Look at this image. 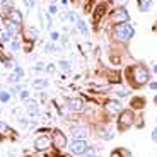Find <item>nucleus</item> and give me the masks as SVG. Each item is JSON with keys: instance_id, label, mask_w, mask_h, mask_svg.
<instances>
[{"instance_id": "1", "label": "nucleus", "mask_w": 157, "mask_h": 157, "mask_svg": "<svg viewBox=\"0 0 157 157\" xmlns=\"http://www.w3.org/2000/svg\"><path fill=\"white\" fill-rule=\"evenodd\" d=\"M133 36V28L128 26V24H118L116 28H114V38L118 41H128L130 38Z\"/></svg>"}, {"instance_id": "2", "label": "nucleus", "mask_w": 157, "mask_h": 157, "mask_svg": "<svg viewBox=\"0 0 157 157\" xmlns=\"http://www.w3.org/2000/svg\"><path fill=\"white\" fill-rule=\"evenodd\" d=\"M132 123H133V113L132 111H123L120 120H118L120 130H126L128 126H132Z\"/></svg>"}, {"instance_id": "3", "label": "nucleus", "mask_w": 157, "mask_h": 157, "mask_svg": "<svg viewBox=\"0 0 157 157\" xmlns=\"http://www.w3.org/2000/svg\"><path fill=\"white\" fill-rule=\"evenodd\" d=\"M133 78H135V82H137L138 86H142V84H145L147 80H149V72H147L144 67H137L133 70Z\"/></svg>"}, {"instance_id": "4", "label": "nucleus", "mask_w": 157, "mask_h": 157, "mask_svg": "<svg viewBox=\"0 0 157 157\" xmlns=\"http://www.w3.org/2000/svg\"><path fill=\"white\" fill-rule=\"evenodd\" d=\"M87 150V144L84 140H75L70 144V152L72 154H84Z\"/></svg>"}, {"instance_id": "5", "label": "nucleus", "mask_w": 157, "mask_h": 157, "mask_svg": "<svg viewBox=\"0 0 157 157\" xmlns=\"http://www.w3.org/2000/svg\"><path fill=\"white\" fill-rule=\"evenodd\" d=\"M113 21L118 24H123L128 21V12L125 10V9H116V10L113 12Z\"/></svg>"}, {"instance_id": "6", "label": "nucleus", "mask_w": 157, "mask_h": 157, "mask_svg": "<svg viewBox=\"0 0 157 157\" xmlns=\"http://www.w3.org/2000/svg\"><path fill=\"white\" fill-rule=\"evenodd\" d=\"M53 144H55L58 149L67 145V138H65V135H63L60 130H55V132H53Z\"/></svg>"}, {"instance_id": "7", "label": "nucleus", "mask_w": 157, "mask_h": 157, "mask_svg": "<svg viewBox=\"0 0 157 157\" xmlns=\"http://www.w3.org/2000/svg\"><path fill=\"white\" fill-rule=\"evenodd\" d=\"M48 147H50V138H48L46 135L36 138V142H34V149L36 150H46Z\"/></svg>"}, {"instance_id": "8", "label": "nucleus", "mask_w": 157, "mask_h": 157, "mask_svg": "<svg viewBox=\"0 0 157 157\" xmlns=\"http://www.w3.org/2000/svg\"><path fill=\"white\" fill-rule=\"evenodd\" d=\"M68 108H70L72 111H82V108H84L82 99H77V98L68 99Z\"/></svg>"}, {"instance_id": "9", "label": "nucleus", "mask_w": 157, "mask_h": 157, "mask_svg": "<svg viewBox=\"0 0 157 157\" xmlns=\"http://www.w3.org/2000/svg\"><path fill=\"white\" fill-rule=\"evenodd\" d=\"M72 135L77 137L78 140H82V138L87 137V128H84V126H74L72 128Z\"/></svg>"}, {"instance_id": "10", "label": "nucleus", "mask_w": 157, "mask_h": 157, "mask_svg": "<svg viewBox=\"0 0 157 157\" xmlns=\"http://www.w3.org/2000/svg\"><path fill=\"white\" fill-rule=\"evenodd\" d=\"M106 109L109 111V113H120V111H121V104H120V101H108Z\"/></svg>"}, {"instance_id": "11", "label": "nucleus", "mask_w": 157, "mask_h": 157, "mask_svg": "<svg viewBox=\"0 0 157 157\" xmlns=\"http://www.w3.org/2000/svg\"><path fill=\"white\" fill-rule=\"evenodd\" d=\"M84 157H99V150L94 149V147H87V150L82 154Z\"/></svg>"}, {"instance_id": "12", "label": "nucleus", "mask_w": 157, "mask_h": 157, "mask_svg": "<svg viewBox=\"0 0 157 157\" xmlns=\"http://www.w3.org/2000/svg\"><path fill=\"white\" fill-rule=\"evenodd\" d=\"M150 5H152V0H138V7H140V10H149Z\"/></svg>"}, {"instance_id": "13", "label": "nucleus", "mask_w": 157, "mask_h": 157, "mask_svg": "<svg viewBox=\"0 0 157 157\" xmlns=\"http://www.w3.org/2000/svg\"><path fill=\"white\" fill-rule=\"evenodd\" d=\"M10 19H12V22L21 24V21H22V17H21V12H17V10H12V14H10Z\"/></svg>"}, {"instance_id": "14", "label": "nucleus", "mask_w": 157, "mask_h": 157, "mask_svg": "<svg viewBox=\"0 0 157 157\" xmlns=\"http://www.w3.org/2000/svg\"><path fill=\"white\" fill-rule=\"evenodd\" d=\"M7 26H9V33H10V34H16L17 33V24L16 22H7Z\"/></svg>"}, {"instance_id": "15", "label": "nucleus", "mask_w": 157, "mask_h": 157, "mask_svg": "<svg viewBox=\"0 0 157 157\" xmlns=\"http://www.w3.org/2000/svg\"><path fill=\"white\" fill-rule=\"evenodd\" d=\"M77 26H78V29H80V33H82V34H87V26H86V22H84V21H77Z\"/></svg>"}, {"instance_id": "16", "label": "nucleus", "mask_w": 157, "mask_h": 157, "mask_svg": "<svg viewBox=\"0 0 157 157\" xmlns=\"http://www.w3.org/2000/svg\"><path fill=\"white\" fill-rule=\"evenodd\" d=\"M9 99H10V94H9V92H5V90H2V92H0V101L7 102Z\"/></svg>"}, {"instance_id": "17", "label": "nucleus", "mask_w": 157, "mask_h": 157, "mask_svg": "<svg viewBox=\"0 0 157 157\" xmlns=\"http://www.w3.org/2000/svg\"><path fill=\"white\" fill-rule=\"evenodd\" d=\"M46 86V80H41V78H38V80H34V87L36 89H41V87Z\"/></svg>"}, {"instance_id": "18", "label": "nucleus", "mask_w": 157, "mask_h": 157, "mask_svg": "<svg viewBox=\"0 0 157 157\" xmlns=\"http://www.w3.org/2000/svg\"><path fill=\"white\" fill-rule=\"evenodd\" d=\"M44 50H46V51H56L58 48H56L55 44H46V48H44Z\"/></svg>"}, {"instance_id": "19", "label": "nucleus", "mask_w": 157, "mask_h": 157, "mask_svg": "<svg viewBox=\"0 0 157 157\" xmlns=\"http://www.w3.org/2000/svg\"><path fill=\"white\" fill-rule=\"evenodd\" d=\"M116 92L120 96H126V94H128V89H116Z\"/></svg>"}, {"instance_id": "20", "label": "nucleus", "mask_w": 157, "mask_h": 157, "mask_svg": "<svg viewBox=\"0 0 157 157\" xmlns=\"http://www.w3.org/2000/svg\"><path fill=\"white\" fill-rule=\"evenodd\" d=\"M60 67H62L63 70H68V68H70V65H68L67 62H60Z\"/></svg>"}, {"instance_id": "21", "label": "nucleus", "mask_w": 157, "mask_h": 157, "mask_svg": "<svg viewBox=\"0 0 157 157\" xmlns=\"http://www.w3.org/2000/svg\"><path fill=\"white\" fill-rule=\"evenodd\" d=\"M9 38H10V33H2V39H4V41H9Z\"/></svg>"}, {"instance_id": "22", "label": "nucleus", "mask_w": 157, "mask_h": 157, "mask_svg": "<svg viewBox=\"0 0 157 157\" xmlns=\"http://www.w3.org/2000/svg\"><path fill=\"white\" fill-rule=\"evenodd\" d=\"M0 132H7V125L4 121H0Z\"/></svg>"}, {"instance_id": "23", "label": "nucleus", "mask_w": 157, "mask_h": 157, "mask_svg": "<svg viewBox=\"0 0 157 157\" xmlns=\"http://www.w3.org/2000/svg\"><path fill=\"white\" fill-rule=\"evenodd\" d=\"M24 4H26V7H33L34 2H33V0H24Z\"/></svg>"}, {"instance_id": "24", "label": "nucleus", "mask_w": 157, "mask_h": 157, "mask_svg": "<svg viewBox=\"0 0 157 157\" xmlns=\"http://www.w3.org/2000/svg\"><path fill=\"white\" fill-rule=\"evenodd\" d=\"M10 46H12V50H14V51H16V50H19V43H17V41H14V43H12Z\"/></svg>"}, {"instance_id": "25", "label": "nucleus", "mask_w": 157, "mask_h": 157, "mask_svg": "<svg viewBox=\"0 0 157 157\" xmlns=\"http://www.w3.org/2000/svg\"><path fill=\"white\" fill-rule=\"evenodd\" d=\"M28 92H26V90H22V92H21V98H22V99H26V98H28Z\"/></svg>"}, {"instance_id": "26", "label": "nucleus", "mask_w": 157, "mask_h": 157, "mask_svg": "<svg viewBox=\"0 0 157 157\" xmlns=\"http://www.w3.org/2000/svg\"><path fill=\"white\" fill-rule=\"evenodd\" d=\"M46 70H48V72H55V65H48Z\"/></svg>"}, {"instance_id": "27", "label": "nucleus", "mask_w": 157, "mask_h": 157, "mask_svg": "<svg viewBox=\"0 0 157 157\" xmlns=\"http://www.w3.org/2000/svg\"><path fill=\"white\" fill-rule=\"evenodd\" d=\"M152 138H154V140L157 142V128H155V130H154V132H152Z\"/></svg>"}, {"instance_id": "28", "label": "nucleus", "mask_w": 157, "mask_h": 157, "mask_svg": "<svg viewBox=\"0 0 157 157\" xmlns=\"http://www.w3.org/2000/svg\"><path fill=\"white\" fill-rule=\"evenodd\" d=\"M50 12H51V14H56V7H55V5H51V7H50Z\"/></svg>"}, {"instance_id": "29", "label": "nucleus", "mask_w": 157, "mask_h": 157, "mask_svg": "<svg viewBox=\"0 0 157 157\" xmlns=\"http://www.w3.org/2000/svg\"><path fill=\"white\" fill-rule=\"evenodd\" d=\"M150 89L155 90V89H157V82H150Z\"/></svg>"}, {"instance_id": "30", "label": "nucleus", "mask_w": 157, "mask_h": 157, "mask_svg": "<svg viewBox=\"0 0 157 157\" xmlns=\"http://www.w3.org/2000/svg\"><path fill=\"white\" fill-rule=\"evenodd\" d=\"M51 39H58V33H51Z\"/></svg>"}, {"instance_id": "31", "label": "nucleus", "mask_w": 157, "mask_h": 157, "mask_svg": "<svg viewBox=\"0 0 157 157\" xmlns=\"http://www.w3.org/2000/svg\"><path fill=\"white\" fill-rule=\"evenodd\" d=\"M68 19H70V21H77V17H75L74 14H68Z\"/></svg>"}, {"instance_id": "32", "label": "nucleus", "mask_w": 157, "mask_h": 157, "mask_svg": "<svg viewBox=\"0 0 157 157\" xmlns=\"http://www.w3.org/2000/svg\"><path fill=\"white\" fill-rule=\"evenodd\" d=\"M154 72H155V74H157V65H155V67H154Z\"/></svg>"}, {"instance_id": "33", "label": "nucleus", "mask_w": 157, "mask_h": 157, "mask_svg": "<svg viewBox=\"0 0 157 157\" xmlns=\"http://www.w3.org/2000/svg\"><path fill=\"white\" fill-rule=\"evenodd\" d=\"M155 104H157V96H155Z\"/></svg>"}]
</instances>
